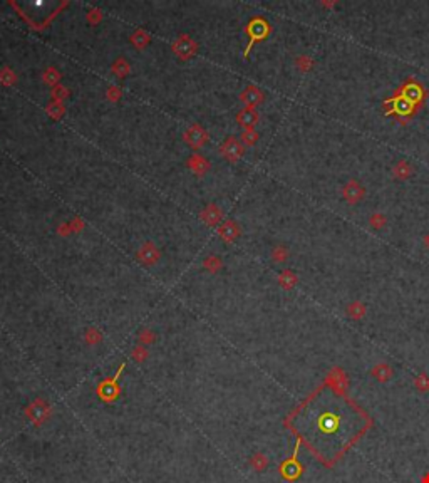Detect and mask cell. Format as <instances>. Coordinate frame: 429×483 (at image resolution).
<instances>
[{"mask_svg": "<svg viewBox=\"0 0 429 483\" xmlns=\"http://www.w3.org/2000/svg\"><path fill=\"white\" fill-rule=\"evenodd\" d=\"M422 242H424V247L429 250V233H426V235H424V238H422Z\"/></svg>", "mask_w": 429, "mask_h": 483, "instance_id": "17", "label": "cell"}, {"mask_svg": "<svg viewBox=\"0 0 429 483\" xmlns=\"http://www.w3.org/2000/svg\"><path fill=\"white\" fill-rule=\"evenodd\" d=\"M421 483H429V473H426L424 475V478H422V481Z\"/></svg>", "mask_w": 429, "mask_h": 483, "instance_id": "18", "label": "cell"}, {"mask_svg": "<svg viewBox=\"0 0 429 483\" xmlns=\"http://www.w3.org/2000/svg\"><path fill=\"white\" fill-rule=\"evenodd\" d=\"M325 384L329 388L335 389L337 393H344L347 394V388H349V378L346 376V372L340 369V367H332L330 372L325 376Z\"/></svg>", "mask_w": 429, "mask_h": 483, "instance_id": "4", "label": "cell"}, {"mask_svg": "<svg viewBox=\"0 0 429 483\" xmlns=\"http://www.w3.org/2000/svg\"><path fill=\"white\" fill-rule=\"evenodd\" d=\"M49 413H50V406L42 399H36L27 408V418L31 419L36 426H41L44 421H47Z\"/></svg>", "mask_w": 429, "mask_h": 483, "instance_id": "3", "label": "cell"}, {"mask_svg": "<svg viewBox=\"0 0 429 483\" xmlns=\"http://www.w3.org/2000/svg\"><path fill=\"white\" fill-rule=\"evenodd\" d=\"M320 5H322V7H327V9H332V7H335V5H337V2H335V0H322Z\"/></svg>", "mask_w": 429, "mask_h": 483, "instance_id": "16", "label": "cell"}, {"mask_svg": "<svg viewBox=\"0 0 429 483\" xmlns=\"http://www.w3.org/2000/svg\"><path fill=\"white\" fill-rule=\"evenodd\" d=\"M285 426L324 467L332 468L362 438L373 419L347 394L320 398L319 388L285 418Z\"/></svg>", "mask_w": 429, "mask_h": 483, "instance_id": "1", "label": "cell"}, {"mask_svg": "<svg viewBox=\"0 0 429 483\" xmlns=\"http://www.w3.org/2000/svg\"><path fill=\"white\" fill-rule=\"evenodd\" d=\"M391 173H392L394 178H396V180H408V178L413 176L414 170H413V166H411V163L401 159V161H397V163L392 166Z\"/></svg>", "mask_w": 429, "mask_h": 483, "instance_id": "8", "label": "cell"}, {"mask_svg": "<svg viewBox=\"0 0 429 483\" xmlns=\"http://www.w3.org/2000/svg\"><path fill=\"white\" fill-rule=\"evenodd\" d=\"M346 312H347V315L351 317L352 320H360L365 315V312H367V309H365V306L362 302H359V301H354V302H351L347 306V309H346Z\"/></svg>", "mask_w": 429, "mask_h": 483, "instance_id": "9", "label": "cell"}, {"mask_svg": "<svg viewBox=\"0 0 429 483\" xmlns=\"http://www.w3.org/2000/svg\"><path fill=\"white\" fill-rule=\"evenodd\" d=\"M300 445L302 443L297 440V443H295V450H294V455H292L289 460H285V462L280 465V475L283 476L285 480H289V481H294V480H297L299 476L304 473V467L300 465V462H299V458H297V455H299V448H300Z\"/></svg>", "mask_w": 429, "mask_h": 483, "instance_id": "2", "label": "cell"}, {"mask_svg": "<svg viewBox=\"0 0 429 483\" xmlns=\"http://www.w3.org/2000/svg\"><path fill=\"white\" fill-rule=\"evenodd\" d=\"M406 99H408L411 104H414L416 108H419L422 104V101H424V89L421 88L419 84L414 83V81H411L403 88V94Z\"/></svg>", "mask_w": 429, "mask_h": 483, "instance_id": "6", "label": "cell"}, {"mask_svg": "<svg viewBox=\"0 0 429 483\" xmlns=\"http://www.w3.org/2000/svg\"><path fill=\"white\" fill-rule=\"evenodd\" d=\"M297 284V275L292 274L290 270H285V272L280 275V285L285 287V289H292Z\"/></svg>", "mask_w": 429, "mask_h": 483, "instance_id": "12", "label": "cell"}, {"mask_svg": "<svg viewBox=\"0 0 429 483\" xmlns=\"http://www.w3.org/2000/svg\"><path fill=\"white\" fill-rule=\"evenodd\" d=\"M273 257H275L277 260H285V258H287V250H285L283 247H278V249L273 252Z\"/></svg>", "mask_w": 429, "mask_h": 483, "instance_id": "15", "label": "cell"}, {"mask_svg": "<svg viewBox=\"0 0 429 483\" xmlns=\"http://www.w3.org/2000/svg\"><path fill=\"white\" fill-rule=\"evenodd\" d=\"M414 386H416V389H417V391H421V393H426V391H429V378H427L426 374H419V376H416V379H414Z\"/></svg>", "mask_w": 429, "mask_h": 483, "instance_id": "14", "label": "cell"}, {"mask_svg": "<svg viewBox=\"0 0 429 483\" xmlns=\"http://www.w3.org/2000/svg\"><path fill=\"white\" fill-rule=\"evenodd\" d=\"M370 374H373V378L376 379V381L386 383V381H389V379L392 378L394 371H392V367L387 364V362H379V364H376L373 369H370Z\"/></svg>", "mask_w": 429, "mask_h": 483, "instance_id": "7", "label": "cell"}, {"mask_svg": "<svg viewBox=\"0 0 429 483\" xmlns=\"http://www.w3.org/2000/svg\"><path fill=\"white\" fill-rule=\"evenodd\" d=\"M250 467L255 471H263L268 467V458L263 455V453H255V455L250 458Z\"/></svg>", "mask_w": 429, "mask_h": 483, "instance_id": "10", "label": "cell"}, {"mask_svg": "<svg viewBox=\"0 0 429 483\" xmlns=\"http://www.w3.org/2000/svg\"><path fill=\"white\" fill-rule=\"evenodd\" d=\"M364 195H365V190L357 180H349L344 185V188H342V197H344V200L349 205L359 203V201L364 198Z\"/></svg>", "mask_w": 429, "mask_h": 483, "instance_id": "5", "label": "cell"}, {"mask_svg": "<svg viewBox=\"0 0 429 483\" xmlns=\"http://www.w3.org/2000/svg\"><path fill=\"white\" fill-rule=\"evenodd\" d=\"M295 64H297V67L300 69V71L307 72V71H310V69H312L313 61H312V57H308V56H305V54H302V56L297 57Z\"/></svg>", "mask_w": 429, "mask_h": 483, "instance_id": "13", "label": "cell"}, {"mask_svg": "<svg viewBox=\"0 0 429 483\" xmlns=\"http://www.w3.org/2000/svg\"><path fill=\"white\" fill-rule=\"evenodd\" d=\"M369 225L373 228H376V230H381V228H384L387 225V218H386L384 213L376 211V213H373L369 217Z\"/></svg>", "mask_w": 429, "mask_h": 483, "instance_id": "11", "label": "cell"}]
</instances>
